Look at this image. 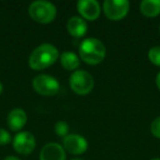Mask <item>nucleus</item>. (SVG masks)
Listing matches in <instances>:
<instances>
[{"label":"nucleus","instance_id":"obj_8","mask_svg":"<svg viewBox=\"0 0 160 160\" xmlns=\"http://www.w3.org/2000/svg\"><path fill=\"white\" fill-rule=\"evenodd\" d=\"M62 147L65 150L72 155H81L88 149V142L83 136L78 134H69L62 140Z\"/></svg>","mask_w":160,"mask_h":160},{"label":"nucleus","instance_id":"obj_15","mask_svg":"<svg viewBox=\"0 0 160 160\" xmlns=\"http://www.w3.org/2000/svg\"><path fill=\"white\" fill-rule=\"evenodd\" d=\"M55 133L60 137H66L67 135H69V125L66 121H58L54 126Z\"/></svg>","mask_w":160,"mask_h":160},{"label":"nucleus","instance_id":"obj_22","mask_svg":"<svg viewBox=\"0 0 160 160\" xmlns=\"http://www.w3.org/2000/svg\"><path fill=\"white\" fill-rule=\"evenodd\" d=\"M71 160H85V159H81V158H75V159H71Z\"/></svg>","mask_w":160,"mask_h":160},{"label":"nucleus","instance_id":"obj_11","mask_svg":"<svg viewBox=\"0 0 160 160\" xmlns=\"http://www.w3.org/2000/svg\"><path fill=\"white\" fill-rule=\"evenodd\" d=\"M28 121V114L23 109H13L7 116V125L12 132H18L24 127Z\"/></svg>","mask_w":160,"mask_h":160},{"label":"nucleus","instance_id":"obj_4","mask_svg":"<svg viewBox=\"0 0 160 160\" xmlns=\"http://www.w3.org/2000/svg\"><path fill=\"white\" fill-rule=\"evenodd\" d=\"M69 86L75 93L86 96L90 93L94 87L93 77L86 70H76L69 77Z\"/></svg>","mask_w":160,"mask_h":160},{"label":"nucleus","instance_id":"obj_24","mask_svg":"<svg viewBox=\"0 0 160 160\" xmlns=\"http://www.w3.org/2000/svg\"><path fill=\"white\" fill-rule=\"evenodd\" d=\"M159 30H160V27H159Z\"/></svg>","mask_w":160,"mask_h":160},{"label":"nucleus","instance_id":"obj_3","mask_svg":"<svg viewBox=\"0 0 160 160\" xmlns=\"http://www.w3.org/2000/svg\"><path fill=\"white\" fill-rule=\"evenodd\" d=\"M57 9L55 5L46 0H36L30 5L29 14L32 20L36 21L42 24L51 23L56 18Z\"/></svg>","mask_w":160,"mask_h":160},{"label":"nucleus","instance_id":"obj_23","mask_svg":"<svg viewBox=\"0 0 160 160\" xmlns=\"http://www.w3.org/2000/svg\"><path fill=\"white\" fill-rule=\"evenodd\" d=\"M151 160H160L159 158H153V159H151Z\"/></svg>","mask_w":160,"mask_h":160},{"label":"nucleus","instance_id":"obj_10","mask_svg":"<svg viewBox=\"0 0 160 160\" xmlns=\"http://www.w3.org/2000/svg\"><path fill=\"white\" fill-rule=\"evenodd\" d=\"M40 160H66L64 147L57 142H48L41 149Z\"/></svg>","mask_w":160,"mask_h":160},{"label":"nucleus","instance_id":"obj_12","mask_svg":"<svg viewBox=\"0 0 160 160\" xmlns=\"http://www.w3.org/2000/svg\"><path fill=\"white\" fill-rule=\"evenodd\" d=\"M67 31L73 38H82L88 31V25L85 19L73 16L67 22Z\"/></svg>","mask_w":160,"mask_h":160},{"label":"nucleus","instance_id":"obj_14","mask_svg":"<svg viewBox=\"0 0 160 160\" xmlns=\"http://www.w3.org/2000/svg\"><path fill=\"white\" fill-rule=\"evenodd\" d=\"M139 10L147 18H153L160 13V0H142Z\"/></svg>","mask_w":160,"mask_h":160},{"label":"nucleus","instance_id":"obj_2","mask_svg":"<svg viewBox=\"0 0 160 160\" xmlns=\"http://www.w3.org/2000/svg\"><path fill=\"white\" fill-rule=\"evenodd\" d=\"M107 56V47L96 38H85L79 45L80 59L88 65H98Z\"/></svg>","mask_w":160,"mask_h":160},{"label":"nucleus","instance_id":"obj_16","mask_svg":"<svg viewBox=\"0 0 160 160\" xmlns=\"http://www.w3.org/2000/svg\"><path fill=\"white\" fill-rule=\"evenodd\" d=\"M148 58L153 65L160 66V46H153L148 51Z\"/></svg>","mask_w":160,"mask_h":160},{"label":"nucleus","instance_id":"obj_21","mask_svg":"<svg viewBox=\"0 0 160 160\" xmlns=\"http://www.w3.org/2000/svg\"><path fill=\"white\" fill-rule=\"evenodd\" d=\"M2 90H3V86H2V83L0 82V94H1V92H2Z\"/></svg>","mask_w":160,"mask_h":160},{"label":"nucleus","instance_id":"obj_5","mask_svg":"<svg viewBox=\"0 0 160 160\" xmlns=\"http://www.w3.org/2000/svg\"><path fill=\"white\" fill-rule=\"evenodd\" d=\"M33 89L38 94L44 97H53L57 94V92L60 89L59 81L55 77L46 73H42L36 77H34L32 81Z\"/></svg>","mask_w":160,"mask_h":160},{"label":"nucleus","instance_id":"obj_17","mask_svg":"<svg viewBox=\"0 0 160 160\" xmlns=\"http://www.w3.org/2000/svg\"><path fill=\"white\" fill-rule=\"evenodd\" d=\"M150 132L155 137L160 138V116L156 118L150 124Z\"/></svg>","mask_w":160,"mask_h":160},{"label":"nucleus","instance_id":"obj_7","mask_svg":"<svg viewBox=\"0 0 160 160\" xmlns=\"http://www.w3.org/2000/svg\"><path fill=\"white\" fill-rule=\"evenodd\" d=\"M14 150L20 155H29L35 149L36 140L32 133L28 131L19 132L12 140Z\"/></svg>","mask_w":160,"mask_h":160},{"label":"nucleus","instance_id":"obj_6","mask_svg":"<svg viewBox=\"0 0 160 160\" xmlns=\"http://www.w3.org/2000/svg\"><path fill=\"white\" fill-rule=\"evenodd\" d=\"M129 6V1L127 0H105L102 5V9L108 19L120 21L128 13Z\"/></svg>","mask_w":160,"mask_h":160},{"label":"nucleus","instance_id":"obj_20","mask_svg":"<svg viewBox=\"0 0 160 160\" xmlns=\"http://www.w3.org/2000/svg\"><path fill=\"white\" fill-rule=\"evenodd\" d=\"M3 160H20V159L17 158L16 156H8V157H6Z\"/></svg>","mask_w":160,"mask_h":160},{"label":"nucleus","instance_id":"obj_9","mask_svg":"<svg viewBox=\"0 0 160 160\" xmlns=\"http://www.w3.org/2000/svg\"><path fill=\"white\" fill-rule=\"evenodd\" d=\"M77 10L82 19L94 21L100 17L101 7L97 0H79L77 2Z\"/></svg>","mask_w":160,"mask_h":160},{"label":"nucleus","instance_id":"obj_1","mask_svg":"<svg viewBox=\"0 0 160 160\" xmlns=\"http://www.w3.org/2000/svg\"><path fill=\"white\" fill-rule=\"evenodd\" d=\"M59 58V52L51 43H43L32 51L29 57V65L34 70H43L55 64Z\"/></svg>","mask_w":160,"mask_h":160},{"label":"nucleus","instance_id":"obj_19","mask_svg":"<svg viewBox=\"0 0 160 160\" xmlns=\"http://www.w3.org/2000/svg\"><path fill=\"white\" fill-rule=\"evenodd\" d=\"M156 85H157L158 89L160 90V71L157 73V76H156Z\"/></svg>","mask_w":160,"mask_h":160},{"label":"nucleus","instance_id":"obj_13","mask_svg":"<svg viewBox=\"0 0 160 160\" xmlns=\"http://www.w3.org/2000/svg\"><path fill=\"white\" fill-rule=\"evenodd\" d=\"M60 65L64 67L66 70H73L76 71L80 66V57L71 51H65L59 55Z\"/></svg>","mask_w":160,"mask_h":160},{"label":"nucleus","instance_id":"obj_18","mask_svg":"<svg viewBox=\"0 0 160 160\" xmlns=\"http://www.w3.org/2000/svg\"><path fill=\"white\" fill-rule=\"evenodd\" d=\"M11 142V135L5 128H0V145H7Z\"/></svg>","mask_w":160,"mask_h":160}]
</instances>
